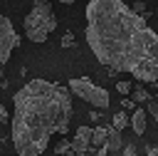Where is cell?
Here are the masks:
<instances>
[{
  "label": "cell",
  "instance_id": "44dd1931",
  "mask_svg": "<svg viewBox=\"0 0 158 156\" xmlns=\"http://www.w3.org/2000/svg\"><path fill=\"white\" fill-rule=\"evenodd\" d=\"M59 2H64V5H69V2H74V0H59Z\"/></svg>",
  "mask_w": 158,
  "mask_h": 156
},
{
  "label": "cell",
  "instance_id": "8992f818",
  "mask_svg": "<svg viewBox=\"0 0 158 156\" xmlns=\"http://www.w3.org/2000/svg\"><path fill=\"white\" fill-rule=\"evenodd\" d=\"M91 131H94V129H89V126H79V129L74 131L72 151H74L77 156H81V154H86V151H89V146H91Z\"/></svg>",
  "mask_w": 158,
  "mask_h": 156
},
{
  "label": "cell",
  "instance_id": "5b68a950",
  "mask_svg": "<svg viewBox=\"0 0 158 156\" xmlns=\"http://www.w3.org/2000/svg\"><path fill=\"white\" fill-rule=\"evenodd\" d=\"M20 45V35L15 32L10 17L0 15V64H5L12 54V50Z\"/></svg>",
  "mask_w": 158,
  "mask_h": 156
},
{
  "label": "cell",
  "instance_id": "4fadbf2b",
  "mask_svg": "<svg viewBox=\"0 0 158 156\" xmlns=\"http://www.w3.org/2000/svg\"><path fill=\"white\" fill-rule=\"evenodd\" d=\"M146 111L158 119V102H156V99H148V102H146Z\"/></svg>",
  "mask_w": 158,
  "mask_h": 156
},
{
  "label": "cell",
  "instance_id": "7c38bea8",
  "mask_svg": "<svg viewBox=\"0 0 158 156\" xmlns=\"http://www.w3.org/2000/svg\"><path fill=\"white\" fill-rule=\"evenodd\" d=\"M54 154H57V156H67V154H72V141H69V139H59V144L54 146Z\"/></svg>",
  "mask_w": 158,
  "mask_h": 156
},
{
  "label": "cell",
  "instance_id": "e0dca14e",
  "mask_svg": "<svg viewBox=\"0 0 158 156\" xmlns=\"http://www.w3.org/2000/svg\"><path fill=\"white\" fill-rule=\"evenodd\" d=\"M123 156H138L136 146H123Z\"/></svg>",
  "mask_w": 158,
  "mask_h": 156
},
{
  "label": "cell",
  "instance_id": "8fae6325",
  "mask_svg": "<svg viewBox=\"0 0 158 156\" xmlns=\"http://www.w3.org/2000/svg\"><path fill=\"white\" fill-rule=\"evenodd\" d=\"M111 124H114L116 129H123V126H128V124H131V119H128V114H126V111H116V114H114V119H111Z\"/></svg>",
  "mask_w": 158,
  "mask_h": 156
},
{
  "label": "cell",
  "instance_id": "7a4b0ae2",
  "mask_svg": "<svg viewBox=\"0 0 158 156\" xmlns=\"http://www.w3.org/2000/svg\"><path fill=\"white\" fill-rule=\"evenodd\" d=\"M10 134L20 156H40L54 134H67L72 92L47 79H32L12 94Z\"/></svg>",
  "mask_w": 158,
  "mask_h": 156
},
{
  "label": "cell",
  "instance_id": "2e32d148",
  "mask_svg": "<svg viewBox=\"0 0 158 156\" xmlns=\"http://www.w3.org/2000/svg\"><path fill=\"white\" fill-rule=\"evenodd\" d=\"M133 104H136V102H133V99H128V97H123V99H121V106H123V109H133Z\"/></svg>",
  "mask_w": 158,
  "mask_h": 156
},
{
  "label": "cell",
  "instance_id": "6da1fadb",
  "mask_svg": "<svg viewBox=\"0 0 158 156\" xmlns=\"http://www.w3.org/2000/svg\"><path fill=\"white\" fill-rule=\"evenodd\" d=\"M86 42L104 67L158 82V32L123 0H89Z\"/></svg>",
  "mask_w": 158,
  "mask_h": 156
},
{
  "label": "cell",
  "instance_id": "ac0fdd59",
  "mask_svg": "<svg viewBox=\"0 0 158 156\" xmlns=\"http://www.w3.org/2000/svg\"><path fill=\"white\" fill-rule=\"evenodd\" d=\"M7 119H10V116H7V111L0 106V121H7Z\"/></svg>",
  "mask_w": 158,
  "mask_h": 156
},
{
  "label": "cell",
  "instance_id": "d6986e66",
  "mask_svg": "<svg viewBox=\"0 0 158 156\" xmlns=\"http://www.w3.org/2000/svg\"><path fill=\"white\" fill-rule=\"evenodd\" d=\"M133 7H136V10H138V12H143V7H146V5H143V2H138V0H136V2H133Z\"/></svg>",
  "mask_w": 158,
  "mask_h": 156
},
{
  "label": "cell",
  "instance_id": "3957f363",
  "mask_svg": "<svg viewBox=\"0 0 158 156\" xmlns=\"http://www.w3.org/2000/svg\"><path fill=\"white\" fill-rule=\"evenodd\" d=\"M22 27H25V37L27 40H32L37 45L40 42H47V37L57 27V17L52 12L49 0H32V10L27 12Z\"/></svg>",
  "mask_w": 158,
  "mask_h": 156
},
{
  "label": "cell",
  "instance_id": "9c48e42d",
  "mask_svg": "<svg viewBox=\"0 0 158 156\" xmlns=\"http://www.w3.org/2000/svg\"><path fill=\"white\" fill-rule=\"evenodd\" d=\"M128 97H131L136 104H146L148 99H153V97H151V92H148V89H143V87H133Z\"/></svg>",
  "mask_w": 158,
  "mask_h": 156
},
{
  "label": "cell",
  "instance_id": "277c9868",
  "mask_svg": "<svg viewBox=\"0 0 158 156\" xmlns=\"http://www.w3.org/2000/svg\"><path fill=\"white\" fill-rule=\"evenodd\" d=\"M67 87H69V92H72L74 97L89 102L91 106H99V109H106V106H109V92H106L104 87L94 84L89 77H74V79H69Z\"/></svg>",
  "mask_w": 158,
  "mask_h": 156
},
{
  "label": "cell",
  "instance_id": "5bb4252c",
  "mask_svg": "<svg viewBox=\"0 0 158 156\" xmlns=\"http://www.w3.org/2000/svg\"><path fill=\"white\" fill-rule=\"evenodd\" d=\"M131 89H133V87H131L128 82H118V84H116V92H118V94H123V97H128V94H131Z\"/></svg>",
  "mask_w": 158,
  "mask_h": 156
},
{
  "label": "cell",
  "instance_id": "52a82bcc",
  "mask_svg": "<svg viewBox=\"0 0 158 156\" xmlns=\"http://www.w3.org/2000/svg\"><path fill=\"white\" fill-rule=\"evenodd\" d=\"M104 146H106L109 151H114V154H116V151H121V149H123L121 129H116V126H114V129H109V134H106V144H104Z\"/></svg>",
  "mask_w": 158,
  "mask_h": 156
},
{
  "label": "cell",
  "instance_id": "7402d4cb",
  "mask_svg": "<svg viewBox=\"0 0 158 156\" xmlns=\"http://www.w3.org/2000/svg\"><path fill=\"white\" fill-rule=\"evenodd\" d=\"M67 156H77V154H74V151H72V154H67Z\"/></svg>",
  "mask_w": 158,
  "mask_h": 156
},
{
  "label": "cell",
  "instance_id": "ba28073f",
  "mask_svg": "<svg viewBox=\"0 0 158 156\" xmlns=\"http://www.w3.org/2000/svg\"><path fill=\"white\" fill-rule=\"evenodd\" d=\"M146 116H148V111L141 109V106L133 111V116H131V129H133L136 134H143V131H146Z\"/></svg>",
  "mask_w": 158,
  "mask_h": 156
},
{
  "label": "cell",
  "instance_id": "9a60e30c",
  "mask_svg": "<svg viewBox=\"0 0 158 156\" xmlns=\"http://www.w3.org/2000/svg\"><path fill=\"white\" fill-rule=\"evenodd\" d=\"M59 45H62V47H72V45H74V35H72V32H64L62 40H59Z\"/></svg>",
  "mask_w": 158,
  "mask_h": 156
},
{
  "label": "cell",
  "instance_id": "ffe728a7",
  "mask_svg": "<svg viewBox=\"0 0 158 156\" xmlns=\"http://www.w3.org/2000/svg\"><path fill=\"white\" fill-rule=\"evenodd\" d=\"M148 156H158V146H151L148 149Z\"/></svg>",
  "mask_w": 158,
  "mask_h": 156
},
{
  "label": "cell",
  "instance_id": "30bf717a",
  "mask_svg": "<svg viewBox=\"0 0 158 156\" xmlns=\"http://www.w3.org/2000/svg\"><path fill=\"white\" fill-rule=\"evenodd\" d=\"M106 134H109L106 126H96V129L91 131V144H94V146H104V144H106Z\"/></svg>",
  "mask_w": 158,
  "mask_h": 156
}]
</instances>
